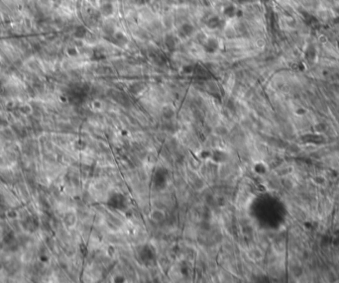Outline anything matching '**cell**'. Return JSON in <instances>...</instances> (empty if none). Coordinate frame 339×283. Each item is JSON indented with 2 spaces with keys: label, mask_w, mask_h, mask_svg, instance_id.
<instances>
[{
  "label": "cell",
  "mask_w": 339,
  "mask_h": 283,
  "mask_svg": "<svg viewBox=\"0 0 339 283\" xmlns=\"http://www.w3.org/2000/svg\"><path fill=\"white\" fill-rule=\"evenodd\" d=\"M110 42H112L113 44H115L116 46H119V47H122L128 43V39L123 33L121 32H114L112 35H110L107 38Z\"/></svg>",
  "instance_id": "1"
},
{
  "label": "cell",
  "mask_w": 339,
  "mask_h": 283,
  "mask_svg": "<svg viewBox=\"0 0 339 283\" xmlns=\"http://www.w3.org/2000/svg\"><path fill=\"white\" fill-rule=\"evenodd\" d=\"M194 31H195L194 26L190 24V23H185L179 29V36L180 38H188L194 33Z\"/></svg>",
  "instance_id": "2"
},
{
  "label": "cell",
  "mask_w": 339,
  "mask_h": 283,
  "mask_svg": "<svg viewBox=\"0 0 339 283\" xmlns=\"http://www.w3.org/2000/svg\"><path fill=\"white\" fill-rule=\"evenodd\" d=\"M203 47H204V50H205L207 53L212 54L218 49V42H217V40L213 39V38L208 39L207 41L205 42V44H204Z\"/></svg>",
  "instance_id": "3"
},
{
  "label": "cell",
  "mask_w": 339,
  "mask_h": 283,
  "mask_svg": "<svg viewBox=\"0 0 339 283\" xmlns=\"http://www.w3.org/2000/svg\"><path fill=\"white\" fill-rule=\"evenodd\" d=\"M205 25L209 28V29H212V30H214V29H217L220 27L221 25V20L219 17L217 16H211L209 17V18L205 21Z\"/></svg>",
  "instance_id": "4"
},
{
  "label": "cell",
  "mask_w": 339,
  "mask_h": 283,
  "mask_svg": "<svg viewBox=\"0 0 339 283\" xmlns=\"http://www.w3.org/2000/svg\"><path fill=\"white\" fill-rule=\"evenodd\" d=\"M23 225H24V228H25L26 230L31 231V232H33V231H35V230L38 228L37 222L35 221L34 219H32V218H28Z\"/></svg>",
  "instance_id": "5"
},
{
  "label": "cell",
  "mask_w": 339,
  "mask_h": 283,
  "mask_svg": "<svg viewBox=\"0 0 339 283\" xmlns=\"http://www.w3.org/2000/svg\"><path fill=\"white\" fill-rule=\"evenodd\" d=\"M114 12V7L111 3H105L101 6V13L104 16H110Z\"/></svg>",
  "instance_id": "6"
},
{
  "label": "cell",
  "mask_w": 339,
  "mask_h": 283,
  "mask_svg": "<svg viewBox=\"0 0 339 283\" xmlns=\"http://www.w3.org/2000/svg\"><path fill=\"white\" fill-rule=\"evenodd\" d=\"M165 44H166L167 48L169 50H175V49H176L177 42H176V39H175V37H173L172 35H168V36L166 37Z\"/></svg>",
  "instance_id": "7"
},
{
  "label": "cell",
  "mask_w": 339,
  "mask_h": 283,
  "mask_svg": "<svg viewBox=\"0 0 339 283\" xmlns=\"http://www.w3.org/2000/svg\"><path fill=\"white\" fill-rule=\"evenodd\" d=\"M223 13H224L225 16L229 17V18H232V17L236 16V14H237V9H236L234 6H232V5H229V6H226V7L224 8Z\"/></svg>",
  "instance_id": "8"
},
{
  "label": "cell",
  "mask_w": 339,
  "mask_h": 283,
  "mask_svg": "<svg viewBox=\"0 0 339 283\" xmlns=\"http://www.w3.org/2000/svg\"><path fill=\"white\" fill-rule=\"evenodd\" d=\"M164 217H165V214H164V213H163L162 211H160V210H155L153 213H152V215H151L152 220L155 221V222H160V221H162L163 219H164Z\"/></svg>",
  "instance_id": "9"
},
{
  "label": "cell",
  "mask_w": 339,
  "mask_h": 283,
  "mask_svg": "<svg viewBox=\"0 0 339 283\" xmlns=\"http://www.w3.org/2000/svg\"><path fill=\"white\" fill-rule=\"evenodd\" d=\"M86 33H87L86 28L83 27V26H79V27L77 28V30L74 31V36L77 38H78V39H81V38L85 37Z\"/></svg>",
  "instance_id": "10"
},
{
  "label": "cell",
  "mask_w": 339,
  "mask_h": 283,
  "mask_svg": "<svg viewBox=\"0 0 339 283\" xmlns=\"http://www.w3.org/2000/svg\"><path fill=\"white\" fill-rule=\"evenodd\" d=\"M174 114H175V112H174V110H173V109L172 108H170V107H166V108H164V110H163V115H164V117H165L166 119H171L173 116H174Z\"/></svg>",
  "instance_id": "11"
},
{
  "label": "cell",
  "mask_w": 339,
  "mask_h": 283,
  "mask_svg": "<svg viewBox=\"0 0 339 283\" xmlns=\"http://www.w3.org/2000/svg\"><path fill=\"white\" fill-rule=\"evenodd\" d=\"M238 1H240V2H243V1H245V0H238Z\"/></svg>",
  "instance_id": "12"
}]
</instances>
